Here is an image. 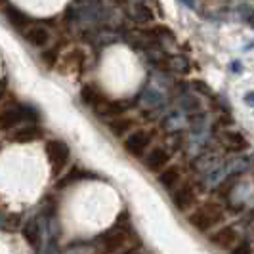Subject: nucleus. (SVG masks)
I'll return each instance as SVG.
<instances>
[{
  "label": "nucleus",
  "mask_w": 254,
  "mask_h": 254,
  "mask_svg": "<svg viewBox=\"0 0 254 254\" xmlns=\"http://www.w3.org/2000/svg\"><path fill=\"white\" fill-rule=\"evenodd\" d=\"M229 254H254V249L249 241H239L229 251Z\"/></svg>",
  "instance_id": "20"
},
{
  "label": "nucleus",
  "mask_w": 254,
  "mask_h": 254,
  "mask_svg": "<svg viewBox=\"0 0 254 254\" xmlns=\"http://www.w3.org/2000/svg\"><path fill=\"white\" fill-rule=\"evenodd\" d=\"M231 71H237V73H239V71H241V62H233V64H231Z\"/></svg>",
  "instance_id": "27"
},
{
  "label": "nucleus",
  "mask_w": 254,
  "mask_h": 254,
  "mask_svg": "<svg viewBox=\"0 0 254 254\" xmlns=\"http://www.w3.org/2000/svg\"><path fill=\"white\" fill-rule=\"evenodd\" d=\"M42 254H60V247H58V241L52 237L48 245H46V249H44V253Z\"/></svg>",
  "instance_id": "23"
},
{
  "label": "nucleus",
  "mask_w": 254,
  "mask_h": 254,
  "mask_svg": "<svg viewBox=\"0 0 254 254\" xmlns=\"http://www.w3.org/2000/svg\"><path fill=\"white\" fill-rule=\"evenodd\" d=\"M40 111L33 103L13 102L0 109V130H15L23 125H37Z\"/></svg>",
  "instance_id": "2"
},
{
  "label": "nucleus",
  "mask_w": 254,
  "mask_h": 254,
  "mask_svg": "<svg viewBox=\"0 0 254 254\" xmlns=\"http://www.w3.org/2000/svg\"><path fill=\"white\" fill-rule=\"evenodd\" d=\"M184 176H182V168L180 166H166L165 170L159 172V184L165 188L166 191H174L180 184L184 182Z\"/></svg>",
  "instance_id": "11"
},
{
  "label": "nucleus",
  "mask_w": 254,
  "mask_h": 254,
  "mask_svg": "<svg viewBox=\"0 0 254 254\" xmlns=\"http://www.w3.org/2000/svg\"><path fill=\"white\" fill-rule=\"evenodd\" d=\"M245 103L254 107V92H247V94H245Z\"/></svg>",
  "instance_id": "24"
},
{
  "label": "nucleus",
  "mask_w": 254,
  "mask_h": 254,
  "mask_svg": "<svg viewBox=\"0 0 254 254\" xmlns=\"http://www.w3.org/2000/svg\"><path fill=\"white\" fill-rule=\"evenodd\" d=\"M220 141L229 151H243V149H247V140L243 138L239 132H224L220 136Z\"/></svg>",
  "instance_id": "14"
},
{
  "label": "nucleus",
  "mask_w": 254,
  "mask_h": 254,
  "mask_svg": "<svg viewBox=\"0 0 254 254\" xmlns=\"http://www.w3.org/2000/svg\"><path fill=\"white\" fill-rule=\"evenodd\" d=\"M151 132L149 130H134V132H130L127 138H125V151L128 155H132V157H141L143 153L149 149V145H151Z\"/></svg>",
  "instance_id": "7"
},
{
  "label": "nucleus",
  "mask_w": 254,
  "mask_h": 254,
  "mask_svg": "<svg viewBox=\"0 0 254 254\" xmlns=\"http://www.w3.org/2000/svg\"><path fill=\"white\" fill-rule=\"evenodd\" d=\"M180 105H182L188 113H197V111H199V100H197L195 96H190V94H186V96L180 98Z\"/></svg>",
  "instance_id": "18"
},
{
  "label": "nucleus",
  "mask_w": 254,
  "mask_h": 254,
  "mask_svg": "<svg viewBox=\"0 0 254 254\" xmlns=\"http://www.w3.org/2000/svg\"><path fill=\"white\" fill-rule=\"evenodd\" d=\"M107 127H109L113 136H125L128 130L132 128V121H130V119H125V117H117V119H111V121L107 123Z\"/></svg>",
  "instance_id": "17"
},
{
  "label": "nucleus",
  "mask_w": 254,
  "mask_h": 254,
  "mask_svg": "<svg viewBox=\"0 0 254 254\" xmlns=\"http://www.w3.org/2000/svg\"><path fill=\"white\" fill-rule=\"evenodd\" d=\"M180 2H182L186 8H190V10H193V8H195V0H180Z\"/></svg>",
  "instance_id": "26"
},
{
  "label": "nucleus",
  "mask_w": 254,
  "mask_h": 254,
  "mask_svg": "<svg viewBox=\"0 0 254 254\" xmlns=\"http://www.w3.org/2000/svg\"><path fill=\"white\" fill-rule=\"evenodd\" d=\"M241 239V233H239V229L235 228V226H220L218 229L214 231H210V235H208V243L218 249V251H231L235 245Z\"/></svg>",
  "instance_id": "5"
},
{
  "label": "nucleus",
  "mask_w": 254,
  "mask_h": 254,
  "mask_svg": "<svg viewBox=\"0 0 254 254\" xmlns=\"http://www.w3.org/2000/svg\"><path fill=\"white\" fill-rule=\"evenodd\" d=\"M58 56H60V52L56 50H48V52H42V56H40V60H42V64L48 65V67H54V65L58 64Z\"/></svg>",
  "instance_id": "19"
},
{
  "label": "nucleus",
  "mask_w": 254,
  "mask_h": 254,
  "mask_svg": "<svg viewBox=\"0 0 254 254\" xmlns=\"http://www.w3.org/2000/svg\"><path fill=\"white\" fill-rule=\"evenodd\" d=\"M2 15H4V19H6V21H8L15 31H19V33H21L27 25H31V23H33V19H31V17H29L21 8L13 6V4H10V2L2 8Z\"/></svg>",
  "instance_id": "10"
},
{
  "label": "nucleus",
  "mask_w": 254,
  "mask_h": 254,
  "mask_svg": "<svg viewBox=\"0 0 254 254\" xmlns=\"http://www.w3.org/2000/svg\"><path fill=\"white\" fill-rule=\"evenodd\" d=\"M224 220H226V210L222 204L214 201L195 204L188 212V224L199 233H210L212 229L220 228Z\"/></svg>",
  "instance_id": "1"
},
{
  "label": "nucleus",
  "mask_w": 254,
  "mask_h": 254,
  "mask_svg": "<svg viewBox=\"0 0 254 254\" xmlns=\"http://www.w3.org/2000/svg\"><path fill=\"white\" fill-rule=\"evenodd\" d=\"M44 151H46V157H48V163L52 166L54 176H58L69 163V157H71L69 145L64 140H48L46 145H44Z\"/></svg>",
  "instance_id": "3"
},
{
  "label": "nucleus",
  "mask_w": 254,
  "mask_h": 254,
  "mask_svg": "<svg viewBox=\"0 0 254 254\" xmlns=\"http://www.w3.org/2000/svg\"><path fill=\"white\" fill-rule=\"evenodd\" d=\"M6 88H8V80H6V78H2V80H0V100H2V96H4Z\"/></svg>",
  "instance_id": "25"
},
{
  "label": "nucleus",
  "mask_w": 254,
  "mask_h": 254,
  "mask_svg": "<svg viewBox=\"0 0 254 254\" xmlns=\"http://www.w3.org/2000/svg\"><path fill=\"white\" fill-rule=\"evenodd\" d=\"M140 103L143 105V107L157 109V107H161V105L165 103V98H163V94H161L159 90L145 88L143 92H141V96H140Z\"/></svg>",
  "instance_id": "15"
},
{
  "label": "nucleus",
  "mask_w": 254,
  "mask_h": 254,
  "mask_svg": "<svg viewBox=\"0 0 254 254\" xmlns=\"http://www.w3.org/2000/svg\"><path fill=\"white\" fill-rule=\"evenodd\" d=\"M42 138V128L38 125H23V127L15 128L12 134V140L15 143H33Z\"/></svg>",
  "instance_id": "12"
},
{
  "label": "nucleus",
  "mask_w": 254,
  "mask_h": 254,
  "mask_svg": "<svg viewBox=\"0 0 254 254\" xmlns=\"http://www.w3.org/2000/svg\"><path fill=\"white\" fill-rule=\"evenodd\" d=\"M40 226H38L37 220H29L25 226H23V237H25V241L33 247V249H37L38 243H40Z\"/></svg>",
  "instance_id": "16"
},
{
  "label": "nucleus",
  "mask_w": 254,
  "mask_h": 254,
  "mask_svg": "<svg viewBox=\"0 0 254 254\" xmlns=\"http://www.w3.org/2000/svg\"><path fill=\"white\" fill-rule=\"evenodd\" d=\"M82 176H84V174H82V172H80L78 168H73V170H71V172H69V174L65 176V180H62V182H60L58 186H60V188H65V186H69V184H73L75 180H80V178H82Z\"/></svg>",
  "instance_id": "22"
},
{
  "label": "nucleus",
  "mask_w": 254,
  "mask_h": 254,
  "mask_svg": "<svg viewBox=\"0 0 254 254\" xmlns=\"http://www.w3.org/2000/svg\"><path fill=\"white\" fill-rule=\"evenodd\" d=\"M21 35L25 38V42L33 48H46L48 42H50V29L44 25V23H38V21H33L31 25H27Z\"/></svg>",
  "instance_id": "8"
},
{
  "label": "nucleus",
  "mask_w": 254,
  "mask_h": 254,
  "mask_svg": "<svg viewBox=\"0 0 254 254\" xmlns=\"http://www.w3.org/2000/svg\"><path fill=\"white\" fill-rule=\"evenodd\" d=\"M6 4H8V0H0V8H4Z\"/></svg>",
  "instance_id": "28"
},
{
  "label": "nucleus",
  "mask_w": 254,
  "mask_h": 254,
  "mask_svg": "<svg viewBox=\"0 0 254 254\" xmlns=\"http://www.w3.org/2000/svg\"><path fill=\"white\" fill-rule=\"evenodd\" d=\"M100 249L103 254H115L119 253L121 249H125L128 243V229H125L123 226H115L109 231H105L102 237L98 239Z\"/></svg>",
  "instance_id": "6"
},
{
  "label": "nucleus",
  "mask_w": 254,
  "mask_h": 254,
  "mask_svg": "<svg viewBox=\"0 0 254 254\" xmlns=\"http://www.w3.org/2000/svg\"><path fill=\"white\" fill-rule=\"evenodd\" d=\"M170 65H172V69L178 71V73H188V71H190V62L184 60V58H174V60L170 62Z\"/></svg>",
  "instance_id": "21"
},
{
  "label": "nucleus",
  "mask_w": 254,
  "mask_h": 254,
  "mask_svg": "<svg viewBox=\"0 0 254 254\" xmlns=\"http://www.w3.org/2000/svg\"><path fill=\"white\" fill-rule=\"evenodd\" d=\"M170 193H172V195H170L172 204L176 206L178 212L188 214L191 208L197 204L199 193H197V186H195L193 182H182L178 188L174 191H170Z\"/></svg>",
  "instance_id": "4"
},
{
  "label": "nucleus",
  "mask_w": 254,
  "mask_h": 254,
  "mask_svg": "<svg viewBox=\"0 0 254 254\" xmlns=\"http://www.w3.org/2000/svg\"><path fill=\"white\" fill-rule=\"evenodd\" d=\"M80 100L86 105H90V107H94V111H96L107 98L103 96V92L96 84H84L82 90H80Z\"/></svg>",
  "instance_id": "13"
},
{
  "label": "nucleus",
  "mask_w": 254,
  "mask_h": 254,
  "mask_svg": "<svg viewBox=\"0 0 254 254\" xmlns=\"http://www.w3.org/2000/svg\"><path fill=\"white\" fill-rule=\"evenodd\" d=\"M168 163H170V151L166 147H153L151 151H147V155L143 157L145 168L151 172H157V174L161 170H165Z\"/></svg>",
  "instance_id": "9"
}]
</instances>
